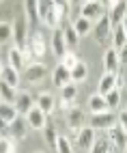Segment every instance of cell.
<instances>
[{
  "mask_svg": "<svg viewBox=\"0 0 127 153\" xmlns=\"http://www.w3.org/2000/svg\"><path fill=\"white\" fill-rule=\"evenodd\" d=\"M116 2H119V0H103V2H101V4H103L105 9H112V7H114Z\"/></svg>",
  "mask_w": 127,
  "mask_h": 153,
  "instance_id": "38",
  "label": "cell"
},
{
  "mask_svg": "<svg viewBox=\"0 0 127 153\" xmlns=\"http://www.w3.org/2000/svg\"><path fill=\"white\" fill-rule=\"evenodd\" d=\"M28 50H30L33 56H39V58L45 54V41L41 37V33H33L28 37Z\"/></svg>",
  "mask_w": 127,
  "mask_h": 153,
  "instance_id": "9",
  "label": "cell"
},
{
  "mask_svg": "<svg viewBox=\"0 0 127 153\" xmlns=\"http://www.w3.org/2000/svg\"><path fill=\"white\" fill-rule=\"evenodd\" d=\"M91 30H93V37L97 39L99 43H108L110 41V35H112V26H110L108 15H99L97 24L91 26Z\"/></svg>",
  "mask_w": 127,
  "mask_h": 153,
  "instance_id": "3",
  "label": "cell"
},
{
  "mask_svg": "<svg viewBox=\"0 0 127 153\" xmlns=\"http://www.w3.org/2000/svg\"><path fill=\"white\" fill-rule=\"evenodd\" d=\"M62 37H65V45L67 50H76L78 43H80V35L73 30V26H67L65 30H62Z\"/></svg>",
  "mask_w": 127,
  "mask_h": 153,
  "instance_id": "21",
  "label": "cell"
},
{
  "mask_svg": "<svg viewBox=\"0 0 127 153\" xmlns=\"http://www.w3.org/2000/svg\"><path fill=\"white\" fill-rule=\"evenodd\" d=\"M15 142L11 138H0V153H9V151H15Z\"/></svg>",
  "mask_w": 127,
  "mask_h": 153,
  "instance_id": "36",
  "label": "cell"
},
{
  "mask_svg": "<svg viewBox=\"0 0 127 153\" xmlns=\"http://www.w3.org/2000/svg\"><path fill=\"white\" fill-rule=\"evenodd\" d=\"M48 71L50 69L43 63H30L28 69L24 71V80H26V82H41V80L48 76Z\"/></svg>",
  "mask_w": 127,
  "mask_h": 153,
  "instance_id": "7",
  "label": "cell"
},
{
  "mask_svg": "<svg viewBox=\"0 0 127 153\" xmlns=\"http://www.w3.org/2000/svg\"><path fill=\"white\" fill-rule=\"evenodd\" d=\"M52 50H54V54H56L58 58L67 52L65 37H62V30H60V26H58V28H54V33H52Z\"/></svg>",
  "mask_w": 127,
  "mask_h": 153,
  "instance_id": "13",
  "label": "cell"
},
{
  "mask_svg": "<svg viewBox=\"0 0 127 153\" xmlns=\"http://www.w3.org/2000/svg\"><path fill=\"white\" fill-rule=\"evenodd\" d=\"M37 2L39 0H24V9H26V17L28 19H39L37 17Z\"/></svg>",
  "mask_w": 127,
  "mask_h": 153,
  "instance_id": "32",
  "label": "cell"
},
{
  "mask_svg": "<svg viewBox=\"0 0 127 153\" xmlns=\"http://www.w3.org/2000/svg\"><path fill=\"white\" fill-rule=\"evenodd\" d=\"M99 15H103V4L99 0H88L80 9V17H84V19H93V17H99Z\"/></svg>",
  "mask_w": 127,
  "mask_h": 153,
  "instance_id": "8",
  "label": "cell"
},
{
  "mask_svg": "<svg viewBox=\"0 0 127 153\" xmlns=\"http://www.w3.org/2000/svg\"><path fill=\"white\" fill-rule=\"evenodd\" d=\"M88 151H93V153H105V151H114V145L108 140V136H101V138H97L95 136L93 138V145H91V149Z\"/></svg>",
  "mask_w": 127,
  "mask_h": 153,
  "instance_id": "17",
  "label": "cell"
},
{
  "mask_svg": "<svg viewBox=\"0 0 127 153\" xmlns=\"http://www.w3.org/2000/svg\"><path fill=\"white\" fill-rule=\"evenodd\" d=\"M7 127H9V123H7V121H4L2 117H0V136L7 134Z\"/></svg>",
  "mask_w": 127,
  "mask_h": 153,
  "instance_id": "37",
  "label": "cell"
},
{
  "mask_svg": "<svg viewBox=\"0 0 127 153\" xmlns=\"http://www.w3.org/2000/svg\"><path fill=\"white\" fill-rule=\"evenodd\" d=\"M52 80H54L56 86H65L67 82H71V74H69L67 67H62V65L58 63V67L54 69V74H52Z\"/></svg>",
  "mask_w": 127,
  "mask_h": 153,
  "instance_id": "18",
  "label": "cell"
},
{
  "mask_svg": "<svg viewBox=\"0 0 127 153\" xmlns=\"http://www.w3.org/2000/svg\"><path fill=\"white\" fill-rule=\"evenodd\" d=\"M9 65H11L15 71L24 69V58H22V50H19V48H11V50H9Z\"/></svg>",
  "mask_w": 127,
  "mask_h": 153,
  "instance_id": "23",
  "label": "cell"
},
{
  "mask_svg": "<svg viewBox=\"0 0 127 153\" xmlns=\"http://www.w3.org/2000/svg\"><path fill=\"white\" fill-rule=\"evenodd\" d=\"M103 97H105V106H108V110L116 108V106L121 104V91H119V86L110 88V91H108V93H105Z\"/></svg>",
  "mask_w": 127,
  "mask_h": 153,
  "instance_id": "26",
  "label": "cell"
},
{
  "mask_svg": "<svg viewBox=\"0 0 127 153\" xmlns=\"http://www.w3.org/2000/svg\"><path fill=\"white\" fill-rule=\"evenodd\" d=\"M41 131H43V138H45V142H48V147H50L52 151H56V138H58V134H56L54 125H52V123H45Z\"/></svg>",
  "mask_w": 127,
  "mask_h": 153,
  "instance_id": "24",
  "label": "cell"
},
{
  "mask_svg": "<svg viewBox=\"0 0 127 153\" xmlns=\"http://www.w3.org/2000/svg\"><path fill=\"white\" fill-rule=\"evenodd\" d=\"M108 19L110 26H119L125 22V0H119L112 9H108Z\"/></svg>",
  "mask_w": 127,
  "mask_h": 153,
  "instance_id": "11",
  "label": "cell"
},
{
  "mask_svg": "<svg viewBox=\"0 0 127 153\" xmlns=\"http://www.w3.org/2000/svg\"><path fill=\"white\" fill-rule=\"evenodd\" d=\"M84 123V112L80 108H69V114H67V125L71 129H80Z\"/></svg>",
  "mask_w": 127,
  "mask_h": 153,
  "instance_id": "19",
  "label": "cell"
},
{
  "mask_svg": "<svg viewBox=\"0 0 127 153\" xmlns=\"http://www.w3.org/2000/svg\"><path fill=\"white\" fill-rule=\"evenodd\" d=\"M116 86V74H112V71H105V74L101 76L99 80V95H105L110 88Z\"/></svg>",
  "mask_w": 127,
  "mask_h": 153,
  "instance_id": "20",
  "label": "cell"
},
{
  "mask_svg": "<svg viewBox=\"0 0 127 153\" xmlns=\"http://www.w3.org/2000/svg\"><path fill=\"white\" fill-rule=\"evenodd\" d=\"M11 39V26L7 22H0V43H7Z\"/></svg>",
  "mask_w": 127,
  "mask_h": 153,
  "instance_id": "35",
  "label": "cell"
},
{
  "mask_svg": "<svg viewBox=\"0 0 127 153\" xmlns=\"http://www.w3.org/2000/svg\"><path fill=\"white\" fill-rule=\"evenodd\" d=\"M73 26V30H76V33L82 37V35H88L91 33V19H84V17H78L76 22L71 24Z\"/></svg>",
  "mask_w": 127,
  "mask_h": 153,
  "instance_id": "30",
  "label": "cell"
},
{
  "mask_svg": "<svg viewBox=\"0 0 127 153\" xmlns=\"http://www.w3.org/2000/svg\"><path fill=\"white\" fill-rule=\"evenodd\" d=\"M26 129H28V121L24 119V114H17L13 121H9V127H7V131H9L15 140L26 138Z\"/></svg>",
  "mask_w": 127,
  "mask_h": 153,
  "instance_id": "6",
  "label": "cell"
},
{
  "mask_svg": "<svg viewBox=\"0 0 127 153\" xmlns=\"http://www.w3.org/2000/svg\"><path fill=\"white\" fill-rule=\"evenodd\" d=\"M88 108L91 112H101V110H108V106H105V97L103 95H91L88 97Z\"/></svg>",
  "mask_w": 127,
  "mask_h": 153,
  "instance_id": "27",
  "label": "cell"
},
{
  "mask_svg": "<svg viewBox=\"0 0 127 153\" xmlns=\"http://www.w3.org/2000/svg\"><path fill=\"white\" fill-rule=\"evenodd\" d=\"M67 2H69V7H71V4H76V0H67Z\"/></svg>",
  "mask_w": 127,
  "mask_h": 153,
  "instance_id": "40",
  "label": "cell"
},
{
  "mask_svg": "<svg viewBox=\"0 0 127 153\" xmlns=\"http://www.w3.org/2000/svg\"><path fill=\"white\" fill-rule=\"evenodd\" d=\"M125 39H127V35H125V22H123V24H119V26H112L110 41H112L114 50H121V48H125Z\"/></svg>",
  "mask_w": 127,
  "mask_h": 153,
  "instance_id": "15",
  "label": "cell"
},
{
  "mask_svg": "<svg viewBox=\"0 0 127 153\" xmlns=\"http://www.w3.org/2000/svg\"><path fill=\"white\" fill-rule=\"evenodd\" d=\"M0 78H2L7 84H11V86H17V84H19V71H15V69H13L11 65L2 69V74H0Z\"/></svg>",
  "mask_w": 127,
  "mask_h": 153,
  "instance_id": "25",
  "label": "cell"
},
{
  "mask_svg": "<svg viewBox=\"0 0 127 153\" xmlns=\"http://www.w3.org/2000/svg\"><path fill=\"white\" fill-rule=\"evenodd\" d=\"M91 127L93 129H108L116 123V114L112 110H101V112H91Z\"/></svg>",
  "mask_w": 127,
  "mask_h": 153,
  "instance_id": "2",
  "label": "cell"
},
{
  "mask_svg": "<svg viewBox=\"0 0 127 153\" xmlns=\"http://www.w3.org/2000/svg\"><path fill=\"white\" fill-rule=\"evenodd\" d=\"M103 67H105V71H112V74L119 71V67H121L119 50H114V48H108V50H105V54H103Z\"/></svg>",
  "mask_w": 127,
  "mask_h": 153,
  "instance_id": "10",
  "label": "cell"
},
{
  "mask_svg": "<svg viewBox=\"0 0 127 153\" xmlns=\"http://www.w3.org/2000/svg\"><path fill=\"white\" fill-rule=\"evenodd\" d=\"M15 86L11 84H7L2 78H0V101H9V104H13L15 101Z\"/></svg>",
  "mask_w": 127,
  "mask_h": 153,
  "instance_id": "22",
  "label": "cell"
},
{
  "mask_svg": "<svg viewBox=\"0 0 127 153\" xmlns=\"http://www.w3.org/2000/svg\"><path fill=\"white\" fill-rule=\"evenodd\" d=\"M0 117H2L7 123H9V121H13V119L17 117L15 106H13V104H9V101H0Z\"/></svg>",
  "mask_w": 127,
  "mask_h": 153,
  "instance_id": "29",
  "label": "cell"
},
{
  "mask_svg": "<svg viewBox=\"0 0 127 153\" xmlns=\"http://www.w3.org/2000/svg\"><path fill=\"white\" fill-rule=\"evenodd\" d=\"M84 2H88V0H84Z\"/></svg>",
  "mask_w": 127,
  "mask_h": 153,
  "instance_id": "41",
  "label": "cell"
},
{
  "mask_svg": "<svg viewBox=\"0 0 127 153\" xmlns=\"http://www.w3.org/2000/svg\"><path fill=\"white\" fill-rule=\"evenodd\" d=\"M37 106L45 112V114H50L52 110H54V97H52L50 93H41L39 99H37Z\"/></svg>",
  "mask_w": 127,
  "mask_h": 153,
  "instance_id": "28",
  "label": "cell"
},
{
  "mask_svg": "<svg viewBox=\"0 0 127 153\" xmlns=\"http://www.w3.org/2000/svg\"><path fill=\"white\" fill-rule=\"evenodd\" d=\"M108 140L114 145V149H119L123 151L127 147V136H125V127L119 125V123H114L112 127H108Z\"/></svg>",
  "mask_w": 127,
  "mask_h": 153,
  "instance_id": "5",
  "label": "cell"
},
{
  "mask_svg": "<svg viewBox=\"0 0 127 153\" xmlns=\"http://www.w3.org/2000/svg\"><path fill=\"white\" fill-rule=\"evenodd\" d=\"M93 138H95V129H93L91 125L80 127V129H78V147H80V149L88 151V149H91V145H93Z\"/></svg>",
  "mask_w": 127,
  "mask_h": 153,
  "instance_id": "12",
  "label": "cell"
},
{
  "mask_svg": "<svg viewBox=\"0 0 127 153\" xmlns=\"http://www.w3.org/2000/svg\"><path fill=\"white\" fill-rule=\"evenodd\" d=\"M69 74H71V82H76V84H78V82H84L86 76H88V67H86V63L78 60V63L69 69Z\"/></svg>",
  "mask_w": 127,
  "mask_h": 153,
  "instance_id": "16",
  "label": "cell"
},
{
  "mask_svg": "<svg viewBox=\"0 0 127 153\" xmlns=\"http://www.w3.org/2000/svg\"><path fill=\"white\" fill-rule=\"evenodd\" d=\"M56 151H60V153H69V151H73V145L69 142V138L58 136V138H56Z\"/></svg>",
  "mask_w": 127,
  "mask_h": 153,
  "instance_id": "33",
  "label": "cell"
},
{
  "mask_svg": "<svg viewBox=\"0 0 127 153\" xmlns=\"http://www.w3.org/2000/svg\"><path fill=\"white\" fill-rule=\"evenodd\" d=\"M11 39H13L15 48H19V50L28 43V22H26V17L15 19V24L11 26Z\"/></svg>",
  "mask_w": 127,
  "mask_h": 153,
  "instance_id": "1",
  "label": "cell"
},
{
  "mask_svg": "<svg viewBox=\"0 0 127 153\" xmlns=\"http://www.w3.org/2000/svg\"><path fill=\"white\" fill-rule=\"evenodd\" d=\"M76 95H78V86H76V82H67L65 86H62V101H71L76 99Z\"/></svg>",
  "mask_w": 127,
  "mask_h": 153,
  "instance_id": "31",
  "label": "cell"
},
{
  "mask_svg": "<svg viewBox=\"0 0 127 153\" xmlns=\"http://www.w3.org/2000/svg\"><path fill=\"white\" fill-rule=\"evenodd\" d=\"M2 69H4V65H2V60H0V74H2Z\"/></svg>",
  "mask_w": 127,
  "mask_h": 153,
  "instance_id": "39",
  "label": "cell"
},
{
  "mask_svg": "<svg viewBox=\"0 0 127 153\" xmlns=\"http://www.w3.org/2000/svg\"><path fill=\"white\" fill-rule=\"evenodd\" d=\"M76 63H78V56H76V52H65V54L60 56V65H62V67H67V69H71Z\"/></svg>",
  "mask_w": 127,
  "mask_h": 153,
  "instance_id": "34",
  "label": "cell"
},
{
  "mask_svg": "<svg viewBox=\"0 0 127 153\" xmlns=\"http://www.w3.org/2000/svg\"><path fill=\"white\" fill-rule=\"evenodd\" d=\"M13 106H15V110H17V114H26V112L33 108L35 104H33V97H30L28 93H17Z\"/></svg>",
  "mask_w": 127,
  "mask_h": 153,
  "instance_id": "14",
  "label": "cell"
},
{
  "mask_svg": "<svg viewBox=\"0 0 127 153\" xmlns=\"http://www.w3.org/2000/svg\"><path fill=\"white\" fill-rule=\"evenodd\" d=\"M24 117H26V121H28V127H33V129H43V125L48 123V114H45V112L41 110L37 104L30 108Z\"/></svg>",
  "mask_w": 127,
  "mask_h": 153,
  "instance_id": "4",
  "label": "cell"
}]
</instances>
